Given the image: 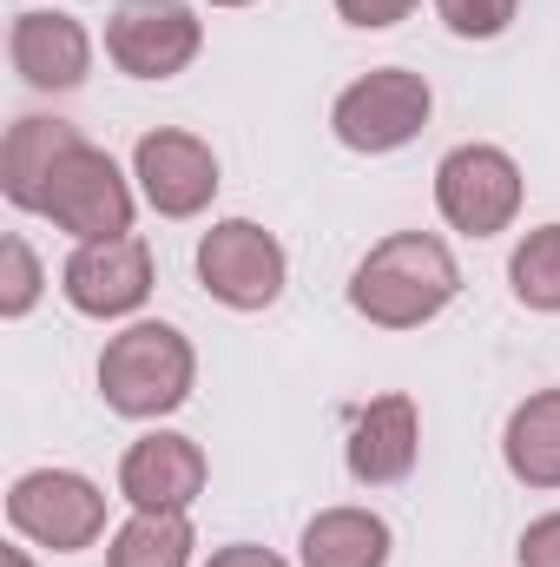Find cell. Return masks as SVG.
I'll list each match as a JSON object with an SVG mask.
<instances>
[{"instance_id":"13","label":"cell","mask_w":560,"mask_h":567,"mask_svg":"<svg viewBox=\"0 0 560 567\" xmlns=\"http://www.w3.org/2000/svg\"><path fill=\"white\" fill-rule=\"evenodd\" d=\"M416 455H422V416L403 390H390V396H376V403L356 410L350 442H343V462H350V475H356L363 488H396V482H409Z\"/></svg>"},{"instance_id":"15","label":"cell","mask_w":560,"mask_h":567,"mask_svg":"<svg viewBox=\"0 0 560 567\" xmlns=\"http://www.w3.org/2000/svg\"><path fill=\"white\" fill-rule=\"evenodd\" d=\"M390 548L396 535L376 508H323L303 522V542H297L303 567H390Z\"/></svg>"},{"instance_id":"19","label":"cell","mask_w":560,"mask_h":567,"mask_svg":"<svg viewBox=\"0 0 560 567\" xmlns=\"http://www.w3.org/2000/svg\"><path fill=\"white\" fill-rule=\"evenodd\" d=\"M40 258H33V245L13 231V238H0V317H27L33 303H40Z\"/></svg>"},{"instance_id":"24","label":"cell","mask_w":560,"mask_h":567,"mask_svg":"<svg viewBox=\"0 0 560 567\" xmlns=\"http://www.w3.org/2000/svg\"><path fill=\"white\" fill-rule=\"evenodd\" d=\"M0 567H33V555L27 548H0Z\"/></svg>"},{"instance_id":"21","label":"cell","mask_w":560,"mask_h":567,"mask_svg":"<svg viewBox=\"0 0 560 567\" xmlns=\"http://www.w3.org/2000/svg\"><path fill=\"white\" fill-rule=\"evenodd\" d=\"M515 561H521V567H560V508L521 528V548H515Z\"/></svg>"},{"instance_id":"1","label":"cell","mask_w":560,"mask_h":567,"mask_svg":"<svg viewBox=\"0 0 560 567\" xmlns=\"http://www.w3.org/2000/svg\"><path fill=\"white\" fill-rule=\"evenodd\" d=\"M462 297V265L435 231H390L350 271V310L376 330H422Z\"/></svg>"},{"instance_id":"25","label":"cell","mask_w":560,"mask_h":567,"mask_svg":"<svg viewBox=\"0 0 560 567\" xmlns=\"http://www.w3.org/2000/svg\"><path fill=\"white\" fill-rule=\"evenodd\" d=\"M211 7H251V0H211Z\"/></svg>"},{"instance_id":"4","label":"cell","mask_w":560,"mask_h":567,"mask_svg":"<svg viewBox=\"0 0 560 567\" xmlns=\"http://www.w3.org/2000/svg\"><path fill=\"white\" fill-rule=\"evenodd\" d=\"M521 198H528V178L521 165L501 152V145H455L442 165H435V212L448 218V231L462 238H495L521 218Z\"/></svg>"},{"instance_id":"11","label":"cell","mask_w":560,"mask_h":567,"mask_svg":"<svg viewBox=\"0 0 560 567\" xmlns=\"http://www.w3.org/2000/svg\"><path fill=\"white\" fill-rule=\"evenodd\" d=\"M7 60H13V73H20L33 93H73V86H86V73H93V33H86L73 13L27 7V13H13V27H7Z\"/></svg>"},{"instance_id":"12","label":"cell","mask_w":560,"mask_h":567,"mask_svg":"<svg viewBox=\"0 0 560 567\" xmlns=\"http://www.w3.org/2000/svg\"><path fill=\"white\" fill-rule=\"evenodd\" d=\"M205 449L178 429H152L139 435L126 455H120V495L133 508H172V515H191V502L205 495Z\"/></svg>"},{"instance_id":"3","label":"cell","mask_w":560,"mask_h":567,"mask_svg":"<svg viewBox=\"0 0 560 567\" xmlns=\"http://www.w3.org/2000/svg\"><path fill=\"white\" fill-rule=\"evenodd\" d=\"M133 212H139L133 178L113 165V152H100L93 140H80L60 165H53L46 198H40V218H53L73 245L126 238V231H133Z\"/></svg>"},{"instance_id":"22","label":"cell","mask_w":560,"mask_h":567,"mask_svg":"<svg viewBox=\"0 0 560 567\" xmlns=\"http://www.w3.org/2000/svg\"><path fill=\"white\" fill-rule=\"evenodd\" d=\"M336 13H343L350 27H363V33H383V27L409 20V13H416V0H336Z\"/></svg>"},{"instance_id":"5","label":"cell","mask_w":560,"mask_h":567,"mask_svg":"<svg viewBox=\"0 0 560 567\" xmlns=\"http://www.w3.org/2000/svg\"><path fill=\"white\" fill-rule=\"evenodd\" d=\"M7 522H13V535L40 542L53 555H80L106 535V495L80 468H27L7 488Z\"/></svg>"},{"instance_id":"6","label":"cell","mask_w":560,"mask_h":567,"mask_svg":"<svg viewBox=\"0 0 560 567\" xmlns=\"http://www.w3.org/2000/svg\"><path fill=\"white\" fill-rule=\"evenodd\" d=\"M428 113H435V93H428L422 73H409V66H376V73H363V80H350L336 93L330 133L350 145V152H370L376 158V152H403L428 126Z\"/></svg>"},{"instance_id":"10","label":"cell","mask_w":560,"mask_h":567,"mask_svg":"<svg viewBox=\"0 0 560 567\" xmlns=\"http://www.w3.org/2000/svg\"><path fill=\"white\" fill-rule=\"evenodd\" d=\"M133 178H139V198L158 218H198L218 198V152L198 133L158 126L133 145Z\"/></svg>"},{"instance_id":"20","label":"cell","mask_w":560,"mask_h":567,"mask_svg":"<svg viewBox=\"0 0 560 567\" xmlns=\"http://www.w3.org/2000/svg\"><path fill=\"white\" fill-rule=\"evenodd\" d=\"M515 7L521 0H435V13H442V27L455 40H495V33H508Z\"/></svg>"},{"instance_id":"18","label":"cell","mask_w":560,"mask_h":567,"mask_svg":"<svg viewBox=\"0 0 560 567\" xmlns=\"http://www.w3.org/2000/svg\"><path fill=\"white\" fill-rule=\"evenodd\" d=\"M508 284H515V297H521L528 310L560 317V225H535V231L515 245Z\"/></svg>"},{"instance_id":"16","label":"cell","mask_w":560,"mask_h":567,"mask_svg":"<svg viewBox=\"0 0 560 567\" xmlns=\"http://www.w3.org/2000/svg\"><path fill=\"white\" fill-rule=\"evenodd\" d=\"M501 462L521 488H560V390H535L501 429Z\"/></svg>"},{"instance_id":"17","label":"cell","mask_w":560,"mask_h":567,"mask_svg":"<svg viewBox=\"0 0 560 567\" xmlns=\"http://www.w3.org/2000/svg\"><path fill=\"white\" fill-rule=\"evenodd\" d=\"M191 515L172 508H133V522L106 542V567H191Z\"/></svg>"},{"instance_id":"7","label":"cell","mask_w":560,"mask_h":567,"mask_svg":"<svg viewBox=\"0 0 560 567\" xmlns=\"http://www.w3.org/2000/svg\"><path fill=\"white\" fill-rule=\"evenodd\" d=\"M290 258L258 218H218L198 238V284L225 303V310H271L283 297Z\"/></svg>"},{"instance_id":"2","label":"cell","mask_w":560,"mask_h":567,"mask_svg":"<svg viewBox=\"0 0 560 567\" xmlns=\"http://www.w3.org/2000/svg\"><path fill=\"white\" fill-rule=\"evenodd\" d=\"M191 383H198L191 337L172 330V323H158V317L126 323L100 350V396H106V410H120L133 423H158V416L185 410Z\"/></svg>"},{"instance_id":"14","label":"cell","mask_w":560,"mask_h":567,"mask_svg":"<svg viewBox=\"0 0 560 567\" xmlns=\"http://www.w3.org/2000/svg\"><path fill=\"white\" fill-rule=\"evenodd\" d=\"M73 145H80V126H66V120H46V113L13 120V126H7V145H0V192H7V205L40 212L46 178H53V165H60Z\"/></svg>"},{"instance_id":"23","label":"cell","mask_w":560,"mask_h":567,"mask_svg":"<svg viewBox=\"0 0 560 567\" xmlns=\"http://www.w3.org/2000/svg\"><path fill=\"white\" fill-rule=\"evenodd\" d=\"M205 567H290V561L271 555V548H258V542H231V548H218Z\"/></svg>"},{"instance_id":"8","label":"cell","mask_w":560,"mask_h":567,"mask_svg":"<svg viewBox=\"0 0 560 567\" xmlns=\"http://www.w3.org/2000/svg\"><path fill=\"white\" fill-rule=\"evenodd\" d=\"M205 20L191 0H120L106 13V60L133 80H172L198 60Z\"/></svg>"},{"instance_id":"9","label":"cell","mask_w":560,"mask_h":567,"mask_svg":"<svg viewBox=\"0 0 560 567\" xmlns=\"http://www.w3.org/2000/svg\"><path fill=\"white\" fill-rule=\"evenodd\" d=\"M60 290L80 317H133L145 297H152V245L139 231L126 238H93V245H73V258L60 265Z\"/></svg>"}]
</instances>
